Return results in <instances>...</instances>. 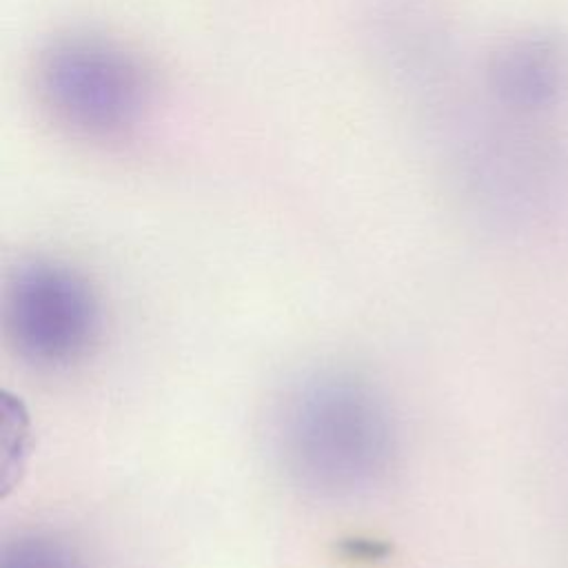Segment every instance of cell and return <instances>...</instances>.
<instances>
[{"mask_svg":"<svg viewBox=\"0 0 568 568\" xmlns=\"http://www.w3.org/2000/svg\"><path fill=\"white\" fill-rule=\"evenodd\" d=\"M4 322L22 357L40 366H67L91 346L98 304L87 282L67 266L31 262L9 280Z\"/></svg>","mask_w":568,"mask_h":568,"instance_id":"3957f363","label":"cell"},{"mask_svg":"<svg viewBox=\"0 0 568 568\" xmlns=\"http://www.w3.org/2000/svg\"><path fill=\"white\" fill-rule=\"evenodd\" d=\"M277 448L284 468L304 488L353 495L373 486L390 464V415L359 377L317 373L284 399Z\"/></svg>","mask_w":568,"mask_h":568,"instance_id":"6da1fadb","label":"cell"},{"mask_svg":"<svg viewBox=\"0 0 568 568\" xmlns=\"http://www.w3.org/2000/svg\"><path fill=\"white\" fill-rule=\"evenodd\" d=\"M40 89L62 122L91 135L131 126L149 93L138 62L98 38H71L51 47L40 64Z\"/></svg>","mask_w":568,"mask_h":568,"instance_id":"7a4b0ae2","label":"cell"},{"mask_svg":"<svg viewBox=\"0 0 568 568\" xmlns=\"http://www.w3.org/2000/svg\"><path fill=\"white\" fill-rule=\"evenodd\" d=\"M0 568H84L64 541L51 535H22L2 550Z\"/></svg>","mask_w":568,"mask_h":568,"instance_id":"5b68a950","label":"cell"},{"mask_svg":"<svg viewBox=\"0 0 568 568\" xmlns=\"http://www.w3.org/2000/svg\"><path fill=\"white\" fill-rule=\"evenodd\" d=\"M493 87L515 109L552 104L568 78V53L557 38L530 36L504 47L493 62Z\"/></svg>","mask_w":568,"mask_h":568,"instance_id":"277c9868","label":"cell"}]
</instances>
